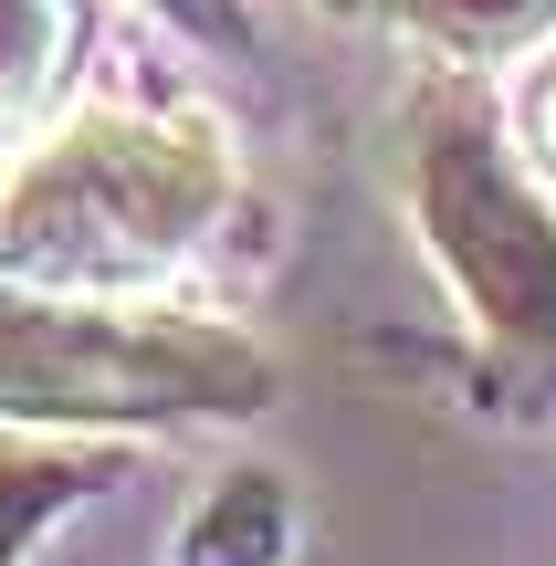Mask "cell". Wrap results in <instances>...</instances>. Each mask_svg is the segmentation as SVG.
<instances>
[{
  "label": "cell",
  "instance_id": "obj_1",
  "mask_svg": "<svg viewBox=\"0 0 556 566\" xmlns=\"http://www.w3.org/2000/svg\"><path fill=\"white\" fill-rule=\"evenodd\" d=\"M231 168L210 126H137V116H74L11 189H0V273L105 294V283L168 273L210 231Z\"/></svg>",
  "mask_w": 556,
  "mask_h": 566
},
{
  "label": "cell",
  "instance_id": "obj_2",
  "mask_svg": "<svg viewBox=\"0 0 556 566\" xmlns=\"http://www.w3.org/2000/svg\"><path fill=\"white\" fill-rule=\"evenodd\" d=\"M273 367L242 336L158 315H105L74 294H0V420H189V409H263Z\"/></svg>",
  "mask_w": 556,
  "mask_h": 566
},
{
  "label": "cell",
  "instance_id": "obj_3",
  "mask_svg": "<svg viewBox=\"0 0 556 566\" xmlns=\"http://www.w3.org/2000/svg\"><path fill=\"white\" fill-rule=\"evenodd\" d=\"M420 221H431L452 283L504 346H556V221L504 179L473 126H441L420 158Z\"/></svg>",
  "mask_w": 556,
  "mask_h": 566
},
{
  "label": "cell",
  "instance_id": "obj_4",
  "mask_svg": "<svg viewBox=\"0 0 556 566\" xmlns=\"http://www.w3.org/2000/svg\"><path fill=\"white\" fill-rule=\"evenodd\" d=\"M284 483H263V472H231L221 493H210L200 514H189L179 535V566H284Z\"/></svg>",
  "mask_w": 556,
  "mask_h": 566
},
{
  "label": "cell",
  "instance_id": "obj_5",
  "mask_svg": "<svg viewBox=\"0 0 556 566\" xmlns=\"http://www.w3.org/2000/svg\"><path fill=\"white\" fill-rule=\"evenodd\" d=\"M95 483H105V462H84V451H21V462H0V566H21L32 535L63 504H84Z\"/></svg>",
  "mask_w": 556,
  "mask_h": 566
},
{
  "label": "cell",
  "instance_id": "obj_6",
  "mask_svg": "<svg viewBox=\"0 0 556 566\" xmlns=\"http://www.w3.org/2000/svg\"><path fill=\"white\" fill-rule=\"evenodd\" d=\"M63 74V0H0V126H21Z\"/></svg>",
  "mask_w": 556,
  "mask_h": 566
},
{
  "label": "cell",
  "instance_id": "obj_7",
  "mask_svg": "<svg viewBox=\"0 0 556 566\" xmlns=\"http://www.w3.org/2000/svg\"><path fill=\"white\" fill-rule=\"evenodd\" d=\"M399 21H420L431 42H462V53H494V42H525L536 21H556V0H389Z\"/></svg>",
  "mask_w": 556,
  "mask_h": 566
},
{
  "label": "cell",
  "instance_id": "obj_8",
  "mask_svg": "<svg viewBox=\"0 0 556 566\" xmlns=\"http://www.w3.org/2000/svg\"><path fill=\"white\" fill-rule=\"evenodd\" d=\"M168 21H189L200 42H242V0H158Z\"/></svg>",
  "mask_w": 556,
  "mask_h": 566
},
{
  "label": "cell",
  "instance_id": "obj_9",
  "mask_svg": "<svg viewBox=\"0 0 556 566\" xmlns=\"http://www.w3.org/2000/svg\"><path fill=\"white\" fill-rule=\"evenodd\" d=\"M546 147H556V95H546Z\"/></svg>",
  "mask_w": 556,
  "mask_h": 566
}]
</instances>
